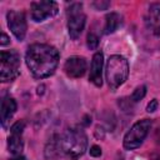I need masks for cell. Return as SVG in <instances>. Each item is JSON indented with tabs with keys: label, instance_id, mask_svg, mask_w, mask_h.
Returning <instances> with one entry per match:
<instances>
[{
	"label": "cell",
	"instance_id": "obj_6",
	"mask_svg": "<svg viewBox=\"0 0 160 160\" xmlns=\"http://www.w3.org/2000/svg\"><path fill=\"white\" fill-rule=\"evenodd\" d=\"M66 12H68L69 35L72 40H76L81 35V32L85 28V22H86V16L82 11V4H80V2L71 4Z\"/></svg>",
	"mask_w": 160,
	"mask_h": 160
},
{
	"label": "cell",
	"instance_id": "obj_14",
	"mask_svg": "<svg viewBox=\"0 0 160 160\" xmlns=\"http://www.w3.org/2000/svg\"><path fill=\"white\" fill-rule=\"evenodd\" d=\"M121 24V16L118 12H110L105 18V34H112Z\"/></svg>",
	"mask_w": 160,
	"mask_h": 160
},
{
	"label": "cell",
	"instance_id": "obj_15",
	"mask_svg": "<svg viewBox=\"0 0 160 160\" xmlns=\"http://www.w3.org/2000/svg\"><path fill=\"white\" fill-rule=\"evenodd\" d=\"M145 94H146V86H145V85L138 86V88L134 90V92L131 94V101L136 102V101L141 100V99L145 96Z\"/></svg>",
	"mask_w": 160,
	"mask_h": 160
},
{
	"label": "cell",
	"instance_id": "obj_13",
	"mask_svg": "<svg viewBox=\"0 0 160 160\" xmlns=\"http://www.w3.org/2000/svg\"><path fill=\"white\" fill-rule=\"evenodd\" d=\"M8 149L12 154V156L21 155V151L24 149V141L20 134H11L8 139Z\"/></svg>",
	"mask_w": 160,
	"mask_h": 160
},
{
	"label": "cell",
	"instance_id": "obj_10",
	"mask_svg": "<svg viewBox=\"0 0 160 160\" xmlns=\"http://www.w3.org/2000/svg\"><path fill=\"white\" fill-rule=\"evenodd\" d=\"M145 25L155 35H160V2H154L149 6L145 14Z\"/></svg>",
	"mask_w": 160,
	"mask_h": 160
},
{
	"label": "cell",
	"instance_id": "obj_5",
	"mask_svg": "<svg viewBox=\"0 0 160 160\" xmlns=\"http://www.w3.org/2000/svg\"><path fill=\"white\" fill-rule=\"evenodd\" d=\"M150 128H151V120L149 119H142L135 122L124 136V140H122L124 148L126 150L138 149L144 142L145 138L148 136Z\"/></svg>",
	"mask_w": 160,
	"mask_h": 160
},
{
	"label": "cell",
	"instance_id": "obj_9",
	"mask_svg": "<svg viewBox=\"0 0 160 160\" xmlns=\"http://www.w3.org/2000/svg\"><path fill=\"white\" fill-rule=\"evenodd\" d=\"M88 64L82 56H70L64 64V71L69 78H81L86 71Z\"/></svg>",
	"mask_w": 160,
	"mask_h": 160
},
{
	"label": "cell",
	"instance_id": "obj_8",
	"mask_svg": "<svg viewBox=\"0 0 160 160\" xmlns=\"http://www.w3.org/2000/svg\"><path fill=\"white\" fill-rule=\"evenodd\" d=\"M6 20H8V26L12 35L19 40L22 41L26 35L28 25H26V18L22 11H16V10H10L6 14Z\"/></svg>",
	"mask_w": 160,
	"mask_h": 160
},
{
	"label": "cell",
	"instance_id": "obj_19",
	"mask_svg": "<svg viewBox=\"0 0 160 160\" xmlns=\"http://www.w3.org/2000/svg\"><path fill=\"white\" fill-rule=\"evenodd\" d=\"M158 106H159L158 100H156V99H152V100L148 104V106H146V111H148V112H154L155 110H158Z\"/></svg>",
	"mask_w": 160,
	"mask_h": 160
},
{
	"label": "cell",
	"instance_id": "obj_22",
	"mask_svg": "<svg viewBox=\"0 0 160 160\" xmlns=\"http://www.w3.org/2000/svg\"><path fill=\"white\" fill-rule=\"evenodd\" d=\"M9 160H26L22 155H18V156H12L11 159H9Z\"/></svg>",
	"mask_w": 160,
	"mask_h": 160
},
{
	"label": "cell",
	"instance_id": "obj_3",
	"mask_svg": "<svg viewBox=\"0 0 160 160\" xmlns=\"http://www.w3.org/2000/svg\"><path fill=\"white\" fill-rule=\"evenodd\" d=\"M128 75H129L128 60L121 55H111L105 68V76L109 88L111 90H116L126 81Z\"/></svg>",
	"mask_w": 160,
	"mask_h": 160
},
{
	"label": "cell",
	"instance_id": "obj_2",
	"mask_svg": "<svg viewBox=\"0 0 160 160\" xmlns=\"http://www.w3.org/2000/svg\"><path fill=\"white\" fill-rule=\"evenodd\" d=\"M59 51L48 44H32L25 54V62L34 78L45 79L52 75L59 64Z\"/></svg>",
	"mask_w": 160,
	"mask_h": 160
},
{
	"label": "cell",
	"instance_id": "obj_20",
	"mask_svg": "<svg viewBox=\"0 0 160 160\" xmlns=\"http://www.w3.org/2000/svg\"><path fill=\"white\" fill-rule=\"evenodd\" d=\"M90 155L94 156V158H99V156H101V149H100V146H98V145H92V146L90 148Z\"/></svg>",
	"mask_w": 160,
	"mask_h": 160
},
{
	"label": "cell",
	"instance_id": "obj_4",
	"mask_svg": "<svg viewBox=\"0 0 160 160\" xmlns=\"http://www.w3.org/2000/svg\"><path fill=\"white\" fill-rule=\"evenodd\" d=\"M20 72V55L15 50H1L0 52V79L2 82L12 81Z\"/></svg>",
	"mask_w": 160,
	"mask_h": 160
},
{
	"label": "cell",
	"instance_id": "obj_11",
	"mask_svg": "<svg viewBox=\"0 0 160 160\" xmlns=\"http://www.w3.org/2000/svg\"><path fill=\"white\" fill-rule=\"evenodd\" d=\"M102 66H104V55L101 51H98L92 56L90 75H89V80L98 88L102 85Z\"/></svg>",
	"mask_w": 160,
	"mask_h": 160
},
{
	"label": "cell",
	"instance_id": "obj_18",
	"mask_svg": "<svg viewBox=\"0 0 160 160\" xmlns=\"http://www.w3.org/2000/svg\"><path fill=\"white\" fill-rule=\"evenodd\" d=\"M92 6L96 8L98 10H106V9L110 6V2H109V1H102V0H100V1L92 2Z\"/></svg>",
	"mask_w": 160,
	"mask_h": 160
},
{
	"label": "cell",
	"instance_id": "obj_17",
	"mask_svg": "<svg viewBox=\"0 0 160 160\" xmlns=\"http://www.w3.org/2000/svg\"><path fill=\"white\" fill-rule=\"evenodd\" d=\"M24 129H25V122L22 121V120H18L15 124H12V126L10 128V132L11 134H22V131H24Z\"/></svg>",
	"mask_w": 160,
	"mask_h": 160
},
{
	"label": "cell",
	"instance_id": "obj_16",
	"mask_svg": "<svg viewBox=\"0 0 160 160\" xmlns=\"http://www.w3.org/2000/svg\"><path fill=\"white\" fill-rule=\"evenodd\" d=\"M86 45L90 50H95L99 45V38L94 32H89L88 38H86Z\"/></svg>",
	"mask_w": 160,
	"mask_h": 160
},
{
	"label": "cell",
	"instance_id": "obj_7",
	"mask_svg": "<svg viewBox=\"0 0 160 160\" xmlns=\"http://www.w3.org/2000/svg\"><path fill=\"white\" fill-rule=\"evenodd\" d=\"M59 6L55 1H32L30 5V15L35 22H41L58 14Z\"/></svg>",
	"mask_w": 160,
	"mask_h": 160
},
{
	"label": "cell",
	"instance_id": "obj_1",
	"mask_svg": "<svg viewBox=\"0 0 160 160\" xmlns=\"http://www.w3.org/2000/svg\"><path fill=\"white\" fill-rule=\"evenodd\" d=\"M88 149V136L81 128H70L61 135H54L45 148L48 159H58L61 156L72 160L79 159Z\"/></svg>",
	"mask_w": 160,
	"mask_h": 160
},
{
	"label": "cell",
	"instance_id": "obj_12",
	"mask_svg": "<svg viewBox=\"0 0 160 160\" xmlns=\"http://www.w3.org/2000/svg\"><path fill=\"white\" fill-rule=\"evenodd\" d=\"M16 108L18 105L14 98L6 96L2 99L1 101V125L2 126H6V122L14 116Z\"/></svg>",
	"mask_w": 160,
	"mask_h": 160
},
{
	"label": "cell",
	"instance_id": "obj_21",
	"mask_svg": "<svg viewBox=\"0 0 160 160\" xmlns=\"http://www.w3.org/2000/svg\"><path fill=\"white\" fill-rule=\"evenodd\" d=\"M10 42V39H9V36L5 34V32H1V40H0V44H1V46H5V45H8Z\"/></svg>",
	"mask_w": 160,
	"mask_h": 160
}]
</instances>
